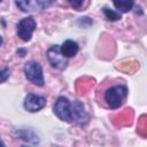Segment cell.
Wrapping results in <instances>:
<instances>
[{
	"mask_svg": "<svg viewBox=\"0 0 147 147\" xmlns=\"http://www.w3.org/2000/svg\"><path fill=\"white\" fill-rule=\"evenodd\" d=\"M127 96V87L125 85L118 84L108 87L103 93V100L110 109L119 108Z\"/></svg>",
	"mask_w": 147,
	"mask_h": 147,
	"instance_id": "cell-1",
	"label": "cell"
},
{
	"mask_svg": "<svg viewBox=\"0 0 147 147\" xmlns=\"http://www.w3.org/2000/svg\"><path fill=\"white\" fill-rule=\"evenodd\" d=\"M54 114L63 122L74 123L72 118V102L65 96H59L53 107Z\"/></svg>",
	"mask_w": 147,
	"mask_h": 147,
	"instance_id": "cell-2",
	"label": "cell"
},
{
	"mask_svg": "<svg viewBox=\"0 0 147 147\" xmlns=\"http://www.w3.org/2000/svg\"><path fill=\"white\" fill-rule=\"evenodd\" d=\"M24 74L28 80H30L33 85L36 86H44L45 80H44V74H42V68L38 62L34 61H29L24 64Z\"/></svg>",
	"mask_w": 147,
	"mask_h": 147,
	"instance_id": "cell-3",
	"label": "cell"
},
{
	"mask_svg": "<svg viewBox=\"0 0 147 147\" xmlns=\"http://www.w3.org/2000/svg\"><path fill=\"white\" fill-rule=\"evenodd\" d=\"M56 0H15L16 6L25 13L29 11H41L49 7Z\"/></svg>",
	"mask_w": 147,
	"mask_h": 147,
	"instance_id": "cell-4",
	"label": "cell"
},
{
	"mask_svg": "<svg viewBox=\"0 0 147 147\" xmlns=\"http://www.w3.org/2000/svg\"><path fill=\"white\" fill-rule=\"evenodd\" d=\"M34 30H36V21L32 16L22 18L17 24V36L23 41L31 40Z\"/></svg>",
	"mask_w": 147,
	"mask_h": 147,
	"instance_id": "cell-5",
	"label": "cell"
},
{
	"mask_svg": "<svg viewBox=\"0 0 147 147\" xmlns=\"http://www.w3.org/2000/svg\"><path fill=\"white\" fill-rule=\"evenodd\" d=\"M47 59L51 65L57 70H63L68 65V59L61 53L59 45H54L47 51Z\"/></svg>",
	"mask_w": 147,
	"mask_h": 147,
	"instance_id": "cell-6",
	"label": "cell"
},
{
	"mask_svg": "<svg viewBox=\"0 0 147 147\" xmlns=\"http://www.w3.org/2000/svg\"><path fill=\"white\" fill-rule=\"evenodd\" d=\"M46 106V98L34 93H29L24 100V108L30 113H36Z\"/></svg>",
	"mask_w": 147,
	"mask_h": 147,
	"instance_id": "cell-7",
	"label": "cell"
},
{
	"mask_svg": "<svg viewBox=\"0 0 147 147\" xmlns=\"http://www.w3.org/2000/svg\"><path fill=\"white\" fill-rule=\"evenodd\" d=\"M72 118L74 122L79 125H85L90 119V116L85 110L84 105L78 100L72 101Z\"/></svg>",
	"mask_w": 147,
	"mask_h": 147,
	"instance_id": "cell-8",
	"label": "cell"
},
{
	"mask_svg": "<svg viewBox=\"0 0 147 147\" xmlns=\"http://www.w3.org/2000/svg\"><path fill=\"white\" fill-rule=\"evenodd\" d=\"M60 49H61V53L68 59V57L75 56V55L78 53L79 47H78V44H77L76 41L68 39V40H65V41L62 44V46H60Z\"/></svg>",
	"mask_w": 147,
	"mask_h": 147,
	"instance_id": "cell-9",
	"label": "cell"
},
{
	"mask_svg": "<svg viewBox=\"0 0 147 147\" xmlns=\"http://www.w3.org/2000/svg\"><path fill=\"white\" fill-rule=\"evenodd\" d=\"M16 136L20 138V139H22V140H24V141H26V142H29V144H38L39 142V138H38V136L32 131V130H30V129H22V130H17L16 132Z\"/></svg>",
	"mask_w": 147,
	"mask_h": 147,
	"instance_id": "cell-10",
	"label": "cell"
},
{
	"mask_svg": "<svg viewBox=\"0 0 147 147\" xmlns=\"http://www.w3.org/2000/svg\"><path fill=\"white\" fill-rule=\"evenodd\" d=\"M115 8L121 13H127L132 9L134 1L133 0H113Z\"/></svg>",
	"mask_w": 147,
	"mask_h": 147,
	"instance_id": "cell-11",
	"label": "cell"
},
{
	"mask_svg": "<svg viewBox=\"0 0 147 147\" xmlns=\"http://www.w3.org/2000/svg\"><path fill=\"white\" fill-rule=\"evenodd\" d=\"M102 11H103V14H105V16H106V18L108 21H118V20H121V14L115 11V10H113V9L103 7Z\"/></svg>",
	"mask_w": 147,
	"mask_h": 147,
	"instance_id": "cell-12",
	"label": "cell"
},
{
	"mask_svg": "<svg viewBox=\"0 0 147 147\" xmlns=\"http://www.w3.org/2000/svg\"><path fill=\"white\" fill-rule=\"evenodd\" d=\"M68 2H69V5L74 8V9H76V10H80V8L83 7V5H84V2H85V0H67Z\"/></svg>",
	"mask_w": 147,
	"mask_h": 147,
	"instance_id": "cell-13",
	"label": "cell"
},
{
	"mask_svg": "<svg viewBox=\"0 0 147 147\" xmlns=\"http://www.w3.org/2000/svg\"><path fill=\"white\" fill-rule=\"evenodd\" d=\"M8 77H9V69L7 67L1 68L0 69V83L6 82L8 79Z\"/></svg>",
	"mask_w": 147,
	"mask_h": 147,
	"instance_id": "cell-14",
	"label": "cell"
},
{
	"mask_svg": "<svg viewBox=\"0 0 147 147\" xmlns=\"http://www.w3.org/2000/svg\"><path fill=\"white\" fill-rule=\"evenodd\" d=\"M25 53H26V51H25V49H22V48L17 49V54H18L20 56H24V55H25Z\"/></svg>",
	"mask_w": 147,
	"mask_h": 147,
	"instance_id": "cell-15",
	"label": "cell"
},
{
	"mask_svg": "<svg viewBox=\"0 0 147 147\" xmlns=\"http://www.w3.org/2000/svg\"><path fill=\"white\" fill-rule=\"evenodd\" d=\"M0 146H5V142H3L1 139H0Z\"/></svg>",
	"mask_w": 147,
	"mask_h": 147,
	"instance_id": "cell-16",
	"label": "cell"
},
{
	"mask_svg": "<svg viewBox=\"0 0 147 147\" xmlns=\"http://www.w3.org/2000/svg\"><path fill=\"white\" fill-rule=\"evenodd\" d=\"M2 41H3V40H2V37H1V36H0V46H1V45H2Z\"/></svg>",
	"mask_w": 147,
	"mask_h": 147,
	"instance_id": "cell-17",
	"label": "cell"
},
{
	"mask_svg": "<svg viewBox=\"0 0 147 147\" xmlns=\"http://www.w3.org/2000/svg\"><path fill=\"white\" fill-rule=\"evenodd\" d=\"M1 1H2V0H0V2H1Z\"/></svg>",
	"mask_w": 147,
	"mask_h": 147,
	"instance_id": "cell-18",
	"label": "cell"
}]
</instances>
